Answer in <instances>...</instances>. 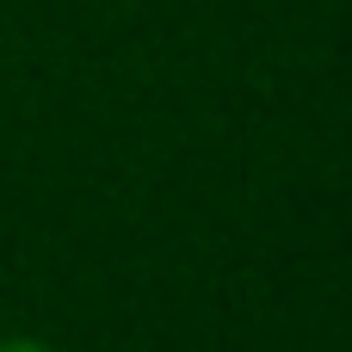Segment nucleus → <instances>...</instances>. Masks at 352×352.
<instances>
[{
	"label": "nucleus",
	"instance_id": "1",
	"mask_svg": "<svg viewBox=\"0 0 352 352\" xmlns=\"http://www.w3.org/2000/svg\"><path fill=\"white\" fill-rule=\"evenodd\" d=\"M0 352H56V346H43V340H31V334H12V340H0Z\"/></svg>",
	"mask_w": 352,
	"mask_h": 352
}]
</instances>
